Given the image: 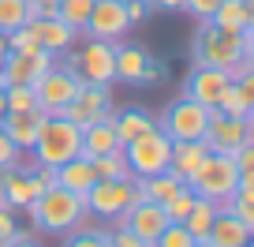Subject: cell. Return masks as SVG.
<instances>
[{
  "label": "cell",
  "instance_id": "cell-1",
  "mask_svg": "<svg viewBox=\"0 0 254 247\" xmlns=\"http://www.w3.org/2000/svg\"><path fill=\"white\" fill-rule=\"evenodd\" d=\"M26 214H30V225H34L38 232H53V236H64V232H71L75 225L86 221V199L56 183V187L41 191L38 199L26 206Z\"/></svg>",
  "mask_w": 254,
  "mask_h": 247
},
{
  "label": "cell",
  "instance_id": "cell-2",
  "mask_svg": "<svg viewBox=\"0 0 254 247\" xmlns=\"http://www.w3.org/2000/svg\"><path fill=\"white\" fill-rule=\"evenodd\" d=\"M194 60L206 68H224V72L236 79V75H247L254 68V60L243 49V34H228L221 26L206 23L202 19V30L194 38Z\"/></svg>",
  "mask_w": 254,
  "mask_h": 247
},
{
  "label": "cell",
  "instance_id": "cell-3",
  "mask_svg": "<svg viewBox=\"0 0 254 247\" xmlns=\"http://www.w3.org/2000/svg\"><path fill=\"white\" fill-rule=\"evenodd\" d=\"M82 150V131L75 128L71 120H64V116H49L45 124H41L38 139H34V161L45 168H56L64 165V161H71L79 158Z\"/></svg>",
  "mask_w": 254,
  "mask_h": 247
},
{
  "label": "cell",
  "instance_id": "cell-4",
  "mask_svg": "<svg viewBox=\"0 0 254 247\" xmlns=\"http://www.w3.org/2000/svg\"><path fill=\"white\" fill-rule=\"evenodd\" d=\"M187 187L198 195V199H209L213 206H221L239 187V168H236V161H232V154H213L209 150L206 161L198 165V172L187 180Z\"/></svg>",
  "mask_w": 254,
  "mask_h": 247
},
{
  "label": "cell",
  "instance_id": "cell-5",
  "mask_svg": "<svg viewBox=\"0 0 254 247\" xmlns=\"http://www.w3.org/2000/svg\"><path fill=\"white\" fill-rule=\"evenodd\" d=\"M168 154H172V139L165 135L161 128H150L146 135L131 139V143L124 146V158L127 165H131V176H157L168 168Z\"/></svg>",
  "mask_w": 254,
  "mask_h": 247
},
{
  "label": "cell",
  "instance_id": "cell-6",
  "mask_svg": "<svg viewBox=\"0 0 254 247\" xmlns=\"http://www.w3.org/2000/svg\"><path fill=\"white\" fill-rule=\"evenodd\" d=\"M209 112L206 105L190 101V97H180V101L168 105V112L161 116L157 128L165 131L172 143H194V139H206V128H209Z\"/></svg>",
  "mask_w": 254,
  "mask_h": 247
},
{
  "label": "cell",
  "instance_id": "cell-7",
  "mask_svg": "<svg viewBox=\"0 0 254 247\" xmlns=\"http://www.w3.org/2000/svg\"><path fill=\"white\" fill-rule=\"evenodd\" d=\"M30 86H34V97H38V109H45L49 116H56L67 101L79 97L82 79H79V72H71V68H56L53 64V68H45Z\"/></svg>",
  "mask_w": 254,
  "mask_h": 247
},
{
  "label": "cell",
  "instance_id": "cell-8",
  "mask_svg": "<svg viewBox=\"0 0 254 247\" xmlns=\"http://www.w3.org/2000/svg\"><path fill=\"white\" fill-rule=\"evenodd\" d=\"M75 68H79L82 82H94V86H112L116 82V41H101L90 38L82 45L79 56H71Z\"/></svg>",
  "mask_w": 254,
  "mask_h": 247
},
{
  "label": "cell",
  "instance_id": "cell-9",
  "mask_svg": "<svg viewBox=\"0 0 254 247\" xmlns=\"http://www.w3.org/2000/svg\"><path fill=\"white\" fill-rule=\"evenodd\" d=\"M251 128H254V112L251 116H224V112H209V128H206V139L202 143L209 146L213 154H236L243 143H254L251 139Z\"/></svg>",
  "mask_w": 254,
  "mask_h": 247
},
{
  "label": "cell",
  "instance_id": "cell-10",
  "mask_svg": "<svg viewBox=\"0 0 254 247\" xmlns=\"http://www.w3.org/2000/svg\"><path fill=\"white\" fill-rule=\"evenodd\" d=\"M135 180V176H131ZM131 180H94L82 199H86V214H97L105 221L120 217L127 206H131Z\"/></svg>",
  "mask_w": 254,
  "mask_h": 247
},
{
  "label": "cell",
  "instance_id": "cell-11",
  "mask_svg": "<svg viewBox=\"0 0 254 247\" xmlns=\"http://www.w3.org/2000/svg\"><path fill=\"white\" fill-rule=\"evenodd\" d=\"M45 68H53V53H49V49L4 53V64H0V90L4 86H30Z\"/></svg>",
  "mask_w": 254,
  "mask_h": 247
},
{
  "label": "cell",
  "instance_id": "cell-12",
  "mask_svg": "<svg viewBox=\"0 0 254 247\" xmlns=\"http://www.w3.org/2000/svg\"><path fill=\"white\" fill-rule=\"evenodd\" d=\"M127 30H131V23H127V8H124V0H94V8H90V19H86V26H82V34H86V38L120 41Z\"/></svg>",
  "mask_w": 254,
  "mask_h": 247
},
{
  "label": "cell",
  "instance_id": "cell-13",
  "mask_svg": "<svg viewBox=\"0 0 254 247\" xmlns=\"http://www.w3.org/2000/svg\"><path fill=\"white\" fill-rule=\"evenodd\" d=\"M116 225H124V229H131L138 240H142L146 247H153L157 244V236L165 232V225H168V214H165V206L161 202H138V206H127L120 217H112Z\"/></svg>",
  "mask_w": 254,
  "mask_h": 247
},
{
  "label": "cell",
  "instance_id": "cell-14",
  "mask_svg": "<svg viewBox=\"0 0 254 247\" xmlns=\"http://www.w3.org/2000/svg\"><path fill=\"white\" fill-rule=\"evenodd\" d=\"M228 82H232V75L224 72V68H206V64H198L194 72L187 75L183 97L206 105V109H217V101H221V94L228 90Z\"/></svg>",
  "mask_w": 254,
  "mask_h": 247
},
{
  "label": "cell",
  "instance_id": "cell-15",
  "mask_svg": "<svg viewBox=\"0 0 254 247\" xmlns=\"http://www.w3.org/2000/svg\"><path fill=\"white\" fill-rule=\"evenodd\" d=\"M45 120H49L45 109H23V112H4L0 128H4V135L15 143L19 154H30L34 150V139H38V131H41Z\"/></svg>",
  "mask_w": 254,
  "mask_h": 247
},
{
  "label": "cell",
  "instance_id": "cell-16",
  "mask_svg": "<svg viewBox=\"0 0 254 247\" xmlns=\"http://www.w3.org/2000/svg\"><path fill=\"white\" fill-rule=\"evenodd\" d=\"M34 199H38V195H34V183H30V172H26V168H19V165L0 168V206L26 210Z\"/></svg>",
  "mask_w": 254,
  "mask_h": 247
},
{
  "label": "cell",
  "instance_id": "cell-17",
  "mask_svg": "<svg viewBox=\"0 0 254 247\" xmlns=\"http://www.w3.org/2000/svg\"><path fill=\"white\" fill-rule=\"evenodd\" d=\"M251 232L254 229H247L239 217H232L228 210H217V217H213V225H209V232H206V244L209 247H247L251 244Z\"/></svg>",
  "mask_w": 254,
  "mask_h": 247
},
{
  "label": "cell",
  "instance_id": "cell-18",
  "mask_svg": "<svg viewBox=\"0 0 254 247\" xmlns=\"http://www.w3.org/2000/svg\"><path fill=\"white\" fill-rule=\"evenodd\" d=\"M30 30H34V38H38V45H41V49H49L53 56H56V53H67V49L75 45V38H79L71 26H64L56 15L30 19Z\"/></svg>",
  "mask_w": 254,
  "mask_h": 247
},
{
  "label": "cell",
  "instance_id": "cell-19",
  "mask_svg": "<svg viewBox=\"0 0 254 247\" xmlns=\"http://www.w3.org/2000/svg\"><path fill=\"white\" fill-rule=\"evenodd\" d=\"M209 146L202 143V139H194V143H172V154H168V172L180 176L183 183L190 180V176L198 172V165L206 161Z\"/></svg>",
  "mask_w": 254,
  "mask_h": 247
},
{
  "label": "cell",
  "instance_id": "cell-20",
  "mask_svg": "<svg viewBox=\"0 0 254 247\" xmlns=\"http://www.w3.org/2000/svg\"><path fill=\"white\" fill-rule=\"evenodd\" d=\"M53 176H56V183L60 187H67V191H75V195H86L90 187H94V165H90V158H71V161H64V165H56L53 168Z\"/></svg>",
  "mask_w": 254,
  "mask_h": 247
},
{
  "label": "cell",
  "instance_id": "cell-21",
  "mask_svg": "<svg viewBox=\"0 0 254 247\" xmlns=\"http://www.w3.org/2000/svg\"><path fill=\"white\" fill-rule=\"evenodd\" d=\"M150 64H153V56L146 53L142 45H116V79H120V82L138 86Z\"/></svg>",
  "mask_w": 254,
  "mask_h": 247
},
{
  "label": "cell",
  "instance_id": "cell-22",
  "mask_svg": "<svg viewBox=\"0 0 254 247\" xmlns=\"http://www.w3.org/2000/svg\"><path fill=\"white\" fill-rule=\"evenodd\" d=\"M120 139H116V124H112V116H101L94 120V124H86L82 128V158H97V154H109L116 150Z\"/></svg>",
  "mask_w": 254,
  "mask_h": 247
},
{
  "label": "cell",
  "instance_id": "cell-23",
  "mask_svg": "<svg viewBox=\"0 0 254 247\" xmlns=\"http://www.w3.org/2000/svg\"><path fill=\"white\" fill-rule=\"evenodd\" d=\"M206 23L221 26V30H228V34H243L247 26H254L251 0H221V4L213 8V15L206 19Z\"/></svg>",
  "mask_w": 254,
  "mask_h": 247
},
{
  "label": "cell",
  "instance_id": "cell-24",
  "mask_svg": "<svg viewBox=\"0 0 254 247\" xmlns=\"http://www.w3.org/2000/svg\"><path fill=\"white\" fill-rule=\"evenodd\" d=\"M112 124H116L120 146H127L131 139H138V135H146L150 128H157V120H153L150 112H142V109H124V112H116V116H112Z\"/></svg>",
  "mask_w": 254,
  "mask_h": 247
},
{
  "label": "cell",
  "instance_id": "cell-25",
  "mask_svg": "<svg viewBox=\"0 0 254 247\" xmlns=\"http://www.w3.org/2000/svg\"><path fill=\"white\" fill-rule=\"evenodd\" d=\"M138 183H142L146 199H150V202H161V206H165V202L172 199V195H180L183 187H187V183H183L180 176H172L168 168H165V172H157V176H142Z\"/></svg>",
  "mask_w": 254,
  "mask_h": 247
},
{
  "label": "cell",
  "instance_id": "cell-26",
  "mask_svg": "<svg viewBox=\"0 0 254 247\" xmlns=\"http://www.w3.org/2000/svg\"><path fill=\"white\" fill-rule=\"evenodd\" d=\"M90 165H94V176H97V180H131V165H127V158H124V146L90 158Z\"/></svg>",
  "mask_w": 254,
  "mask_h": 247
},
{
  "label": "cell",
  "instance_id": "cell-27",
  "mask_svg": "<svg viewBox=\"0 0 254 247\" xmlns=\"http://www.w3.org/2000/svg\"><path fill=\"white\" fill-rule=\"evenodd\" d=\"M213 217H217V206L209 199H198V195H194V206L187 210V217H183V229L190 232V236L194 240H206V232H209V225H213Z\"/></svg>",
  "mask_w": 254,
  "mask_h": 247
},
{
  "label": "cell",
  "instance_id": "cell-28",
  "mask_svg": "<svg viewBox=\"0 0 254 247\" xmlns=\"http://www.w3.org/2000/svg\"><path fill=\"white\" fill-rule=\"evenodd\" d=\"M90 8H94V0H60L56 4V19L64 26H71L75 34H82V26L90 19Z\"/></svg>",
  "mask_w": 254,
  "mask_h": 247
},
{
  "label": "cell",
  "instance_id": "cell-29",
  "mask_svg": "<svg viewBox=\"0 0 254 247\" xmlns=\"http://www.w3.org/2000/svg\"><path fill=\"white\" fill-rule=\"evenodd\" d=\"M217 112H224V116H239V120L254 112V105L243 97V90L236 86V79H232V82H228V90L221 94V101H217Z\"/></svg>",
  "mask_w": 254,
  "mask_h": 247
},
{
  "label": "cell",
  "instance_id": "cell-30",
  "mask_svg": "<svg viewBox=\"0 0 254 247\" xmlns=\"http://www.w3.org/2000/svg\"><path fill=\"white\" fill-rule=\"evenodd\" d=\"M30 23L26 15V0H0V34H11Z\"/></svg>",
  "mask_w": 254,
  "mask_h": 247
},
{
  "label": "cell",
  "instance_id": "cell-31",
  "mask_svg": "<svg viewBox=\"0 0 254 247\" xmlns=\"http://www.w3.org/2000/svg\"><path fill=\"white\" fill-rule=\"evenodd\" d=\"M56 116H64V120H71V124H75V128H79V131L86 128V124H94V120H101V116H97V112L90 109L86 101H79V97H75V101H67V105H64L60 112H56Z\"/></svg>",
  "mask_w": 254,
  "mask_h": 247
},
{
  "label": "cell",
  "instance_id": "cell-32",
  "mask_svg": "<svg viewBox=\"0 0 254 247\" xmlns=\"http://www.w3.org/2000/svg\"><path fill=\"white\" fill-rule=\"evenodd\" d=\"M64 247H109V232H101V229H79V225H75V232L64 240Z\"/></svg>",
  "mask_w": 254,
  "mask_h": 247
},
{
  "label": "cell",
  "instance_id": "cell-33",
  "mask_svg": "<svg viewBox=\"0 0 254 247\" xmlns=\"http://www.w3.org/2000/svg\"><path fill=\"white\" fill-rule=\"evenodd\" d=\"M4 101H8V112L38 109V97H34V86H4Z\"/></svg>",
  "mask_w": 254,
  "mask_h": 247
},
{
  "label": "cell",
  "instance_id": "cell-34",
  "mask_svg": "<svg viewBox=\"0 0 254 247\" xmlns=\"http://www.w3.org/2000/svg\"><path fill=\"white\" fill-rule=\"evenodd\" d=\"M153 247H194V236H190L180 221H168L165 232L157 236V244H153Z\"/></svg>",
  "mask_w": 254,
  "mask_h": 247
},
{
  "label": "cell",
  "instance_id": "cell-35",
  "mask_svg": "<svg viewBox=\"0 0 254 247\" xmlns=\"http://www.w3.org/2000/svg\"><path fill=\"white\" fill-rule=\"evenodd\" d=\"M4 45H8V53H34V49H41L38 38H34V30H30V23L11 30V34H4Z\"/></svg>",
  "mask_w": 254,
  "mask_h": 247
},
{
  "label": "cell",
  "instance_id": "cell-36",
  "mask_svg": "<svg viewBox=\"0 0 254 247\" xmlns=\"http://www.w3.org/2000/svg\"><path fill=\"white\" fill-rule=\"evenodd\" d=\"M190 206H194V191H190V187H183L180 195H172V199L165 202V214H168V221H183Z\"/></svg>",
  "mask_w": 254,
  "mask_h": 247
},
{
  "label": "cell",
  "instance_id": "cell-37",
  "mask_svg": "<svg viewBox=\"0 0 254 247\" xmlns=\"http://www.w3.org/2000/svg\"><path fill=\"white\" fill-rule=\"evenodd\" d=\"M19 158H23V154L15 150V143H11V139L4 135V128H0V168H11V165H19Z\"/></svg>",
  "mask_w": 254,
  "mask_h": 247
},
{
  "label": "cell",
  "instance_id": "cell-38",
  "mask_svg": "<svg viewBox=\"0 0 254 247\" xmlns=\"http://www.w3.org/2000/svg\"><path fill=\"white\" fill-rule=\"evenodd\" d=\"M30 183H34V195H41V191H49V187H56V176H53V168L38 165L30 172Z\"/></svg>",
  "mask_w": 254,
  "mask_h": 247
},
{
  "label": "cell",
  "instance_id": "cell-39",
  "mask_svg": "<svg viewBox=\"0 0 254 247\" xmlns=\"http://www.w3.org/2000/svg\"><path fill=\"white\" fill-rule=\"evenodd\" d=\"M217 4H221V0H183V11H190L194 19H209Z\"/></svg>",
  "mask_w": 254,
  "mask_h": 247
},
{
  "label": "cell",
  "instance_id": "cell-40",
  "mask_svg": "<svg viewBox=\"0 0 254 247\" xmlns=\"http://www.w3.org/2000/svg\"><path fill=\"white\" fill-rule=\"evenodd\" d=\"M109 247H146V244H142L131 229H124V225H120V229L109 236Z\"/></svg>",
  "mask_w": 254,
  "mask_h": 247
},
{
  "label": "cell",
  "instance_id": "cell-41",
  "mask_svg": "<svg viewBox=\"0 0 254 247\" xmlns=\"http://www.w3.org/2000/svg\"><path fill=\"white\" fill-rule=\"evenodd\" d=\"M232 161H236L239 172H254V143H243L236 154H232Z\"/></svg>",
  "mask_w": 254,
  "mask_h": 247
},
{
  "label": "cell",
  "instance_id": "cell-42",
  "mask_svg": "<svg viewBox=\"0 0 254 247\" xmlns=\"http://www.w3.org/2000/svg\"><path fill=\"white\" fill-rule=\"evenodd\" d=\"M124 8H127V23H131V26L142 23V19L150 15V4H146V0H127Z\"/></svg>",
  "mask_w": 254,
  "mask_h": 247
},
{
  "label": "cell",
  "instance_id": "cell-43",
  "mask_svg": "<svg viewBox=\"0 0 254 247\" xmlns=\"http://www.w3.org/2000/svg\"><path fill=\"white\" fill-rule=\"evenodd\" d=\"M150 11H183V0H146Z\"/></svg>",
  "mask_w": 254,
  "mask_h": 247
},
{
  "label": "cell",
  "instance_id": "cell-44",
  "mask_svg": "<svg viewBox=\"0 0 254 247\" xmlns=\"http://www.w3.org/2000/svg\"><path fill=\"white\" fill-rule=\"evenodd\" d=\"M157 79H161V64H157V60H153V64L146 68V75H142V82H138V86H153V82H157Z\"/></svg>",
  "mask_w": 254,
  "mask_h": 247
},
{
  "label": "cell",
  "instance_id": "cell-45",
  "mask_svg": "<svg viewBox=\"0 0 254 247\" xmlns=\"http://www.w3.org/2000/svg\"><path fill=\"white\" fill-rule=\"evenodd\" d=\"M4 247H41V244H38V240H30V236H26V232H23V236L8 240V244H4Z\"/></svg>",
  "mask_w": 254,
  "mask_h": 247
},
{
  "label": "cell",
  "instance_id": "cell-46",
  "mask_svg": "<svg viewBox=\"0 0 254 247\" xmlns=\"http://www.w3.org/2000/svg\"><path fill=\"white\" fill-rule=\"evenodd\" d=\"M4 112H8V101H4V90H0V120H4Z\"/></svg>",
  "mask_w": 254,
  "mask_h": 247
},
{
  "label": "cell",
  "instance_id": "cell-47",
  "mask_svg": "<svg viewBox=\"0 0 254 247\" xmlns=\"http://www.w3.org/2000/svg\"><path fill=\"white\" fill-rule=\"evenodd\" d=\"M4 53H8V45H4V34H0V64H4Z\"/></svg>",
  "mask_w": 254,
  "mask_h": 247
},
{
  "label": "cell",
  "instance_id": "cell-48",
  "mask_svg": "<svg viewBox=\"0 0 254 247\" xmlns=\"http://www.w3.org/2000/svg\"><path fill=\"white\" fill-rule=\"evenodd\" d=\"M194 247H209V244H206V240H194Z\"/></svg>",
  "mask_w": 254,
  "mask_h": 247
},
{
  "label": "cell",
  "instance_id": "cell-49",
  "mask_svg": "<svg viewBox=\"0 0 254 247\" xmlns=\"http://www.w3.org/2000/svg\"><path fill=\"white\" fill-rule=\"evenodd\" d=\"M247 247H251V244H247Z\"/></svg>",
  "mask_w": 254,
  "mask_h": 247
},
{
  "label": "cell",
  "instance_id": "cell-50",
  "mask_svg": "<svg viewBox=\"0 0 254 247\" xmlns=\"http://www.w3.org/2000/svg\"><path fill=\"white\" fill-rule=\"evenodd\" d=\"M124 4H127V0H124Z\"/></svg>",
  "mask_w": 254,
  "mask_h": 247
}]
</instances>
